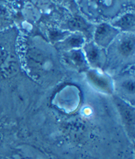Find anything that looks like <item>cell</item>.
Wrapping results in <instances>:
<instances>
[{"instance_id": "cell-1", "label": "cell", "mask_w": 135, "mask_h": 159, "mask_svg": "<svg viewBox=\"0 0 135 159\" xmlns=\"http://www.w3.org/2000/svg\"><path fill=\"white\" fill-rule=\"evenodd\" d=\"M133 22H134V18L133 16H127L126 17L120 20V22H118V24H116V25L125 29V28H129V27H133Z\"/></svg>"}]
</instances>
